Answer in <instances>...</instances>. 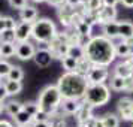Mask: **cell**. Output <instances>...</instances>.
Listing matches in <instances>:
<instances>
[{"mask_svg": "<svg viewBox=\"0 0 133 127\" xmlns=\"http://www.w3.org/2000/svg\"><path fill=\"white\" fill-rule=\"evenodd\" d=\"M85 57L91 61L93 66L108 67L115 60V49L114 43L105 36L91 37L88 43L84 46Z\"/></svg>", "mask_w": 133, "mask_h": 127, "instance_id": "1", "label": "cell"}, {"mask_svg": "<svg viewBox=\"0 0 133 127\" xmlns=\"http://www.w3.org/2000/svg\"><path fill=\"white\" fill-rule=\"evenodd\" d=\"M87 87H88L87 78L75 72H66L64 75H61L57 82V88L60 91L61 97L73 99V100H82Z\"/></svg>", "mask_w": 133, "mask_h": 127, "instance_id": "2", "label": "cell"}, {"mask_svg": "<svg viewBox=\"0 0 133 127\" xmlns=\"http://www.w3.org/2000/svg\"><path fill=\"white\" fill-rule=\"evenodd\" d=\"M61 100H63V97H61L57 85H46L41 91L39 100L36 103L39 105V111H42L48 115H52L58 111Z\"/></svg>", "mask_w": 133, "mask_h": 127, "instance_id": "3", "label": "cell"}, {"mask_svg": "<svg viewBox=\"0 0 133 127\" xmlns=\"http://www.w3.org/2000/svg\"><path fill=\"white\" fill-rule=\"evenodd\" d=\"M111 99V93H109V87L105 84H88L87 91H85L82 102L91 105L93 108L97 106H103L106 105Z\"/></svg>", "mask_w": 133, "mask_h": 127, "instance_id": "4", "label": "cell"}, {"mask_svg": "<svg viewBox=\"0 0 133 127\" xmlns=\"http://www.w3.org/2000/svg\"><path fill=\"white\" fill-rule=\"evenodd\" d=\"M58 31L55 24L48 18L37 19L33 23V29H31V37H35V41L41 43H49L55 37Z\"/></svg>", "mask_w": 133, "mask_h": 127, "instance_id": "5", "label": "cell"}, {"mask_svg": "<svg viewBox=\"0 0 133 127\" xmlns=\"http://www.w3.org/2000/svg\"><path fill=\"white\" fill-rule=\"evenodd\" d=\"M109 76V70L108 67L103 66H93L90 69V72L87 73V81L88 84H105V81Z\"/></svg>", "mask_w": 133, "mask_h": 127, "instance_id": "6", "label": "cell"}, {"mask_svg": "<svg viewBox=\"0 0 133 127\" xmlns=\"http://www.w3.org/2000/svg\"><path fill=\"white\" fill-rule=\"evenodd\" d=\"M35 52H36V48L29 41L27 42H18L15 45V55H17V58H19V60H23V61L31 60Z\"/></svg>", "mask_w": 133, "mask_h": 127, "instance_id": "7", "label": "cell"}, {"mask_svg": "<svg viewBox=\"0 0 133 127\" xmlns=\"http://www.w3.org/2000/svg\"><path fill=\"white\" fill-rule=\"evenodd\" d=\"M31 29H33V23H25L21 21L15 27V42H27L31 37Z\"/></svg>", "mask_w": 133, "mask_h": 127, "instance_id": "8", "label": "cell"}, {"mask_svg": "<svg viewBox=\"0 0 133 127\" xmlns=\"http://www.w3.org/2000/svg\"><path fill=\"white\" fill-rule=\"evenodd\" d=\"M117 111H118V117L123 120H130L133 112V99L130 97H123L117 103Z\"/></svg>", "mask_w": 133, "mask_h": 127, "instance_id": "9", "label": "cell"}, {"mask_svg": "<svg viewBox=\"0 0 133 127\" xmlns=\"http://www.w3.org/2000/svg\"><path fill=\"white\" fill-rule=\"evenodd\" d=\"M52 54L49 52L48 49H36V52L33 55V60L36 63V66L39 67H48L51 64V61H52Z\"/></svg>", "mask_w": 133, "mask_h": 127, "instance_id": "10", "label": "cell"}, {"mask_svg": "<svg viewBox=\"0 0 133 127\" xmlns=\"http://www.w3.org/2000/svg\"><path fill=\"white\" fill-rule=\"evenodd\" d=\"M75 15V9L72 6H69L67 3H64L63 6L58 8V18H60L61 24L66 27H72V18Z\"/></svg>", "mask_w": 133, "mask_h": 127, "instance_id": "11", "label": "cell"}, {"mask_svg": "<svg viewBox=\"0 0 133 127\" xmlns=\"http://www.w3.org/2000/svg\"><path fill=\"white\" fill-rule=\"evenodd\" d=\"M75 117H76L78 124H85L90 118H93V106L82 102L81 103V108L78 109V112L75 114Z\"/></svg>", "mask_w": 133, "mask_h": 127, "instance_id": "12", "label": "cell"}, {"mask_svg": "<svg viewBox=\"0 0 133 127\" xmlns=\"http://www.w3.org/2000/svg\"><path fill=\"white\" fill-rule=\"evenodd\" d=\"M81 103L82 100H73V99H63L60 103V108L63 109L64 114L69 115H75L78 112V109L81 108Z\"/></svg>", "mask_w": 133, "mask_h": 127, "instance_id": "13", "label": "cell"}, {"mask_svg": "<svg viewBox=\"0 0 133 127\" xmlns=\"http://www.w3.org/2000/svg\"><path fill=\"white\" fill-rule=\"evenodd\" d=\"M115 18H117V9H115V8L102 6V9L99 11V23H100V24L115 21Z\"/></svg>", "mask_w": 133, "mask_h": 127, "instance_id": "14", "label": "cell"}, {"mask_svg": "<svg viewBox=\"0 0 133 127\" xmlns=\"http://www.w3.org/2000/svg\"><path fill=\"white\" fill-rule=\"evenodd\" d=\"M132 72H133V69L130 67V64L127 63V60L118 63V64L115 66V69H114V75H117V76H120V78H123V79L130 78Z\"/></svg>", "mask_w": 133, "mask_h": 127, "instance_id": "15", "label": "cell"}, {"mask_svg": "<svg viewBox=\"0 0 133 127\" xmlns=\"http://www.w3.org/2000/svg\"><path fill=\"white\" fill-rule=\"evenodd\" d=\"M103 36L112 41L115 37H118V23L117 21H111V23H105L103 24Z\"/></svg>", "mask_w": 133, "mask_h": 127, "instance_id": "16", "label": "cell"}, {"mask_svg": "<svg viewBox=\"0 0 133 127\" xmlns=\"http://www.w3.org/2000/svg\"><path fill=\"white\" fill-rule=\"evenodd\" d=\"M19 18H21V21H25V23H35V19L37 18L36 8L27 5L24 9L19 11Z\"/></svg>", "mask_w": 133, "mask_h": 127, "instance_id": "17", "label": "cell"}, {"mask_svg": "<svg viewBox=\"0 0 133 127\" xmlns=\"http://www.w3.org/2000/svg\"><path fill=\"white\" fill-rule=\"evenodd\" d=\"M118 36H120L123 41L133 37V24L130 23V21L118 23Z\"/></svg>", "mask_w": 133, "mask_h": 127, "instance_id": "18", "label": "cell"}, {"mask_svg": "<svg viewBox=\"0 0 133 127\" xmlns=\"http://www.w3.org/2000/svg\"><path fill=\"white\" fill-rule=\"evenodd\" d=\"M93 67L91 61L87 58V57H82L76 61V69H75V73H78L81 76H87V73L90 72V69Z\"/></svg>", "mask_w": 133, "mask_h": 127, "instance_id": "19", "label": "cell"}, {"mask_svg": "<svg viewBox=\"0 0 133 127\" xmlns=\"http://www.w3.org/2000/svg\"><path fill=\"white\" fill-rule=\"evenodd\" d=\"M14 120H15L18 127H30V124L33 123V117H30L25 111H19L18 114L14 117Z\"/></svg>", "mask_w": 133, "mask_h": 127, "instance_id": "20", "label": "cell"}, {"mask_svg": "<svg viewBox=\"0 0 133 127\" xmlns=\"http://www.w3.org/2000/svg\"><path fill=\"white\" fill-rule=\"evenodd\" d=\"M5 88H6V93L8 96H15V94H18V93H21V90H23V84L19 82V81H8L5 82Z\"/></svg>", "mask_w": 133, "mask_h": 127, "instance_id": "21", "label": "cell"}, {"mask_svg": "<svg viewBox=\"0 0 133 127\" xmlns=\"http://www.w3.org/2000/svg\"><path fill=\"white\" fill-rule=\"evenodd\" d=\"M91 29H93V27H90L88 24H85L82 19L73 25V30L76 31L79 36H88V37H91Z\"/></svg>", "mask_w": 133, "mask_h": 127, "instance_id": "22", "label": "cell"}, {"mask_svg": "<svg viewBox=\"0 0 133 127\" xmlns=\"http://www.w3.org/2000/svg\"><path fill=\"white\" fill-rule=\"evenodd\" d=\"M114 49H115V57H120V58H127L130 55V46H127L124 41L120 43L114 45Z\"/></svg>", "mask_w": 133, "mask_h": 127, "instance_id": "23", "label": "cell"}, {"mask_svg": "<svg viewBox=\"0 0 133 127\" xmlns=\"http://www.w3.org/2000/svg\"><path fill=\"white\" fill-rule=\"evenodd\" d=\"M23 78H24V72H23V69L19 66H12L6 76L8 81H19V82H21Z\"/></svg>", "mask_w": 133, "mask_h": 127, "instance_id": "24", "label": "cell"}, {"mask_svg": "<svg viewBox=\"0 0 133 127\" xmlns=\"http://www.w3.org/2000/svg\"><path fill=\"white\" fill-rule=\"evenodd\" d=\"M5 109H6V112L9 115L15 117L19 111H23V103L15 102V100H9L8 103H5Z\"/></svg>", "mask_w": 133, "mask_h": 127, "instance_id": "25", "label": "cell"}, {"mask_svg": "<svg viewBox=\"0 0 133 127\" xmlns=\"http://www.w3.org/2000/svg\"><path fill=\"white\" fill-rule=\"evenodd\" d=\"M48 123L51 124V127H67V123L64 120V117L61 114H57V112L52 115H49Z\"/></svg>", "mask_w": 133, "mask_h": 127, "instance_id": "26", "label": "cell"}, {"mask_svg": "<svg viewBox=\"0 0 133 127\" xmlns=\"http://www.w3.org/2000/svg\"><path fill=\"white\" fill-rule=\"evenodd\" d=\"M67 57H72L75 60H79V58L85 57V51H84V48L79 46V45H70V46H69Z\"/></svg>", "mask_w": 133, "mask_h": 127, "instance_id": "27", "label": "cell"}, {"mask_svg": "<svg viewBox=\"0 0 133 127\" xmlns=\"http://www.w3.org/2000/svg\"><path fill=\"white\" fill-rule=\"evenodd\" d=\"M102 121L105 127H118V124H120V118L115 114H106L102 118Z\"/></svg>", "mask_w": 133, "mask_h": 127, "instance_id": "28", "label": "cell"}, {"mask_svg": "<svg viewBox=\"0 0 133 127\" xmlns=\"http://www.w3.org/2000/svg\"><path fill=\"white\" fill-rule=\"evenodd\" d=\"M0 54L6 58L15 55V43H0Z\"/></svg>", "mask_w": 133, "mask_h": 127, "instance_id": "29", "label": "cell"}, {"mask_svg": "<svg viewBox=\"0 0 133 127\" xmlns=\"http://www.w3.org/2000/svg\"><path fill=\"white\" fill-rule=\"evenodd\" d=\"M76 61L75 58L72 57H63L61 58V64H63V69L66 70V72H75V69H76Z\"/></svg>", "mask_w": 133, "mask_h": 127, "instance_id": "30", "label": "cell"}, {"mask_svg": "<svg viewBox=\"0 0 133 127\" xmlns=\"http://www.w3.org/2000/svg\"><path fill=\"white\" fill-rule=\"evenodd\" d=\"M0 43H15V30H3L0 33Z\"/></svg>", "mask_w": 133, "mask_h": 127, "instance_id": "31", "label": "cell"}, {"mask_svg": "<svg viewBox=\"0 0 133 127\" xmlns=\"http://www.w3.org/2000/svg\"><path fill=\"white\" fill-rule=\"evenodd\" d=\"M102 6H103L102 0H87L85 2V8H87L88 12H99L102 9Z\"/></svg>", "mask_w": 133, "mask_h": 127, "instance_id": "32", "label": "cell"}, {"mask_svg": "<svg viewBox=\"0 0 133 127\" xmlns=\"http://www.w3.org/2000/svg\"><path fill=\"white\" fill-rule=\"evenodd\" d=\"M111 88L115 91H124V79L114 75L111 78Z\"/></svg>", "mask_w": 133, "mask_h": 127, "instance_id": "33", "label": "cell"}, {"mask_svg": "<svg viewBox=\"0 0 133 127\" xmlns=\"http://www.w3.org/2000/svg\"><path fill=\"white\" fill-rule=\"evenodd\" d=\"M23 111H25L30 117H35L37 114V111H39V105L36 102H29L25 105H23Z\"/></svg>", "mask_w": 133, "mask_h": 127, "instance_id": "34", "label": "cell"}, {"mask_svg": "<svg viewBox=\"0 0 133 127\" xmlns=\"http://www.w3.org/2000/svg\"><path fill=\"white\" fill-rule=\"evenodd\" d=\"M11 67H12V64L9 63L8 60H3V58H0V78H6L8 73H9V70H11Z\"/></svg>", "mask_w": 133, "mask_h": 127, "instance_id": "35", "label": "cell"}, {"mask_svg": "<svg viewBox=\"0 0 133 127\" xmlns=\"http://www.w3.org/2000/svg\"><path fill=\"white\" fill-rule=\"evenodd\" d=\"M5 30H15V27L18 23H15V19L12 17H5Z\"/></svg>", "mask_w": 133, "mask_h": 127, "instance_id": "36", "label": "cell"}, {"mask_svg": "<svg viewBox=\"0 0 133 127\" xmlns=\"http://www.w3.org/2000/svg\"><path fill=\"white\" fill-rule=\"evenodd\" d=\"M87 124V127H105L103 126V121H102V118H90V120L85 123Z\"/></svg>", "mask_w": 133, "mask_h": 127, "instance_id": "37", "label": "cell"}, {"mask_svg": "<svg viewBox=\"0 0 133 127\" xmlns=\"http://www.w3.org/2000/svg\"><path fill=\"white\" fill-rule=\"evenodd\" d=\"M9 3H11V6L15 8V9H24L27 6V0H9Z\"/></svg>", "mask_w": 133, "mask_h": 127, "instance_id": "38", "label": "cell"}, {"mask_svg": "<svg viewBox=\"0 0 133 127\" xmlns=\"http://www.w3.org/2000/svg\"><path fill=\"white\" fill-rule=\"evenodd\" d=\"M49 120V115L45 114V112H42V111H37V114L33 117V121H48Z\"/></svg>", "mask_w": 133, "mask_h": 127, "instance_id": "39", "label": "cell"}, {"mask_svg": "<svg viewBox=\"0 0 133 127\" xmlns=\"http://www.w3.org/2000/svg\"><path fill=\"white\" fill-rule=\"evenodd\" d=\"M124 91H127V93H133V79L132 78L124 79Z\"/></svg>", "mask_w": 133, "mask_h": 127, "instance_id": "40", "label": "cell"}, {"mask_svg": "<svg viewBox=\"0 0 133 127\" xmlns=\"http://www.w3.org/2000/svg\"><path fill=\"white\" fill-rule=\"evenodd\" d=\"M85 2H87V0H66V3L72 8H76V6H79V5H84Z\"/></svg>", "mask_w": 133, "mask_h": 127, "instance_id": "41", "label": "cell"}, {"mask_svg": "<svg viewBox=\"0 0 133 127\" xmlns=\"http://www.w3.org/2000/svg\"><path fill=\"white\" fill-rule=\"evenodd\" d=\"M30 127H51V124H49L48 121H33L30 124Z\"/></svg>", "mask_w": 133, "mask_h": 127, "instance_id": "42", "label": "cell"}, {"mask_svg": "<svg viewBox=\"0 0 133 127\" xmlns=\"http://www.w3.org/2000/svg\"><path fill=\"white\" fill-rule=\"evenodd\" d=\"M118 2H120V0H102L103 6H108V8H115Z\"/></svg>", "mask_w": 133, "mask_h": 127, "instance_id": "43", "label": "cell"}, {"mask_svg": "<svg viewBox=\"0 0 133 127\" xmlns=\"http://www.w3.org/2000/svg\"><path fill=\"white\" fill-rule=\"evenodd\" d=\"M51 6H57V8H60V6H63L64 3H66V0H46Z\"/></svg>", "mask_w": 133, "mask_h": 127, "instance_id": "44", "label": "cell"}, {"mask_svg": "<svg viewBox=\"0 0 133 127\" xmlns=\"http://www.w3.org/2000/svg\"><path fill=\"white\" fill-rule=\"evenodd\" d=\"M6 97H8L6 88H5V85H3V84H0V102H3Z\"/></svg>", "mask_w": 133, "mask_h": 127, "instance_id": "45", "label": "cell"}, {"mask_svg": "<svg viewBox=\"0 0 133 127\" xmlns=\"http://www.w3.org/2000/svg\"><path fill=\"white\" fill-rule=\"evenodd\" d=\"M126 8H133V0H120Z\"/></svg>", "mask_w": 133, "mask_h": 127, "instance_id": "46", "label": "cell"}, {"mask_svg": "<svg viewBox=\"0 0 133 127\" xmlns=\"http://www.w3.org/2000/svg\"><path fill=\"white\" fill-rule=\"evenodd\" d=\"M0 127H14V126L6 120H0Z\"/></svg>", "mask_w": 133, "mask_h": 127, "instance_id": "47", "label": "cell"}, {"mask_svg": "<svg viewBox=\"0 0 133 127\" xmlns=\"http://www.w3.org/2000/svg\"><path fill=\"white\" fill-rule=\"evenodd\" d=\"M5 17H0V33H2V31L5 30Z\"/></svg>", "mask_w": 133, "mask_h": 127, "instance_id": "48", "label": "cell"}, {"mask_svg": "<svg viewBox=\"0 0 133 127\" xmlns=\"http://www.w3.org/2000/svg\"><path fill=\"white\" fill-rule=\"evenodd\" d=\"M126 60H127V63L130 64V67H132V69H133V55H129V57H127Z\"/></svg>", "mask_w": 133, "mask_h": 127, "instance_id": "49", "label": "cell"}, {"mask_svg": "<svg viewBox=\"0 0 133 127\" xmlns=\"http://www.w3.org/2000/svg\"><path fill=\"white\" fill-rule=\"evenodd\" d=\"M3 108H5V103H3V102H0V112L3 111Z\"/></svg>", "mask_w": 133, "mask_h": 127, "instance_id": "50", "label": "cell"}, {"mask_svg": "<svg viewBox=\"0 0 133 127\" xmlns=\"http://www.w3.org/2000/svg\"><path fill=\"white\" fill-rule=\"evenodd\" d=\"M33 2H36V3H42V2H46V0H33Z\"/></svg>", "mask_w": 133, "mask_h": 127, "instance_id": "51", "label": "cell"}, {"mask_svg": "<svg viewBox=\"0 0 133 127\" xmlns=\"http://www.w3.org/2000/svg\"><path fill=\"white\" fill-rule=\"evenodd\" d=\"M78 127H87V124H78Z\"/></svg>", "mask_w": 133, "mask_h": 127, "instance_id": "52", "label": "cell"}, {"mask_svg": "<svg viewBox=\"0 0 133 127\" xmlns=\"http://www.w3.org/2000/svg\"><path fill=\"white\" fill-rule=\"evenodd\" d=\"M130 120H132V121H133V112H132V117H130Z\"/></svg>", "mask_w": 133, "mask_h": 127, "instance_id": "53", "label": "cell"}, {"mask_svg": "<svg viewBox=\"0 0 133 127\" xmlns=\"http://www.w3.org/2000/svg\"><path fill=\"white\" fill-rule=\"evenodd\" d=\"M130 78H132V79H133V72H132V75H130Z\"/></svg>", "mask_w": 133, "mask_h": 127, "instance_id": "54", "label": "cell"}, {"mask_svg": "<svg viewBox=\"0 0 133 127\" xmlns=\"http://www.w3.org/2000/svg\"><path fill=\"white\" fill-rule=\"evenodd\" d=\"M0 84H2V78H0Z\"/></svg>", "mask_w": 133, "mask_h": 127, "instance_id": "55", "label": "cell"}, {"mask_svg": "<svg viewBox=\"0 0 133 127\" xmlns=\"http://www.w3.org/2000/svg\"><path fill=\"white\" fill-rule=\"evenodd\" d=\"M0 58H2V54H0Z\"/></svg>", "mask_w": 133, "mask_h": 127, "instance_id": "56", "label": "cell"}]
</instances>
